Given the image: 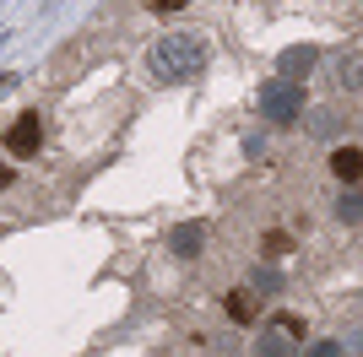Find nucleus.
I'll use <instances>...</instances> for the list:
<instances>
[{
	"label": "nucleus",
	"instance_id": "1",
	"mask_svg": "<svg viewBox=\"0 0 363 357\" xmlns=\"http://www.w3.org/2000/svg\"><path fill=\"white\" fill-rule=\"evenodd\" d=\"M206 60H212V44H206V33H163L157 44H152L147 65L157 81L168 87H179V81H196L206 71Z\"/></svg>",
	"mask_w": 363,
	"mask_h": 357
},
{
	"label": "nucleus",
	"instance_id": "2",
	"mask_svg": "<svg viewBox=\"0 0 363 357\" xmlns=\"http://www.w3.org/2000/svg\"><path fill=\"white\" fill-rule=\"evenodd\" d=\"M298 108H303V81H288V76L266 81V92H260V114L272 119V125H293Z\"/></svg>",
	"mask_w": 363,
	"mask_h": 357
},
{
	"label": "nucleus",
	"instance_id": "3",
	"mask_svg": "<svg viewBox=\"0 0 363 357\" xmlns=\"http://www.w3.org/2000/svg\"><path fill=\"white\" fill-rule=\"evenodd\" d=\"M38 147H44V119L28 108V114L11 119V130H6V152H11V157H33Z\"/></svg>",
	"mask_w": 363,
	"mask_h": 357
},
{
	"label": "nucleus",
	"instance_id": "4",
	"mask_svg": "<svg viewBox=\"0 0 363 357\" xmlns=\"http://www.w3.org/2000/svg\"><path fill=\"white\" fill-rule=\"evenodd\" d=\"M223 309L233 325H250V319H260V293L255 287H233V293L223 298Z\"/></svg>",
	"mask_w": 363,
	"mask_h": 357
},
{
	"label": "nucleus",
	"instance_id": "5",
	"mask_svg": "<svg viewBox=\"0 0 363 357\" xmlns=\"http://www.w3.org/2000/svg\"><path fill=\"white\" fill-rule=\"evenodd\" d=\"M331 174H336V184H363V147H336Z\"/></svg>",
	"mask_w": 363,
	"mask_h": 357
},
{
	"label": "nucleus",
	"instance_id": "6",
	"mask_svg": "<svg viewBox=\"0 0 363 357\" xmlns=\"http://www.w3.org/2000/svg\"><path fill=\"white\" fill-rule=\"evenodd\" d=\"M201 244H206V222H184V227H174V238H168V249L179 254V260H196Z\"/></svg>",
	"mask_w": 363,
	"mask_h": 357
},
{
	"label": "nucleus",
	"instance_id": "7",
	"mask_svg": "<svg viewBox=\"0 0 363 357\" xmlns=\"http://www.w3.org/2000/svg\"><path fill=\"white\" fill-rule=\"evenodd\" d=\"M336 81L347 92H363V55H342L336 60Z\"/></svg>",
	"mask_w": 363,
	"mask_h": 357
},
{
	"label": "nucleus",
	"instance_id": "8",
	"mask_svg": "<svg viewBox=\"0 0 363 357\" xmlns=\"http://www.w3.org/2000/svg\"><path fill=\"white\" fill-rule=\"evenodd\" d=\"M315 49H288V55H282V76H288V81H298L303 71H309V65H315Z\"/></svg>",
	"mask_w": 363,
	"mask_h": 357
},
{
	"label": "nucleus",
	"instance_id": "9",
	"mask_svg": "<svg viewBox=\"0 0 363 357\" xmlns=\"http://www.w3.org/2000/svg\"><path fill=\"white\" fill-rule=\"evenodd\" d=\"M272 330H282L288 341H303V319H298V314H288V309L272 314Z\"/></svg>",
	"mask_w": 363,
	"mask_h": 357
},
{
	"label": "nucleus",
	"instance_id": "10",
	"mask_svg": "<svg viewBox=\"0 0 363 357\" xmlns=\"http://www.w3.org/2000/svg\"><path fill=\"white\" fill-rule=\"evenodd\" d=\"M293 346H298V341H288L282 330H266V341H260V357H288Z\"/></svg>",
	"mask_w": 363,
	"mask_h": 357
},
{
	"label": "nucleus",
	"instance_id": "11",
	"mask_svg": "<svg viewBox=\"0 0 363 357\" xmlns=\"http://www.w3.org/2000/svg\"><path fill=\"white\" fill-rule=\"evenodd\" d=\"M288 249H293V238H288V233H266V238H260V254H266V260H282Z\"/></svg>",
	"mask_w": 363,
	"mask_h": 357
},
{
	"label": "nucleus",
	"instance_id": "12",
	"mask_svg": "<svg viewBox=\"0 0 363 357\" xmlns=\"http://www.w3.org/2000/svg\"><path fill=\"white\" fill-rule=\"evenodd\" d=\"M336 217H342V222H363V195H342V200H336Z\"/></svg>",
	"mask_w": 363,
	"mask_h": 357
},
{
	"label": "nucleus",
	"instance_id": "13",
	"mask_svg": "<svg viewBox=\"0 0 363 357\" xmlns=\"http://www.w3.org/2000/svg\"><path fill=\"white\" fill-rule=\"evenodd\" d=\"M190 0H152V11H184Z\"/></svg>",
	"mask_w": 363,
	"mask_h": 357
},
{
	"label": "nucleus",
	"instance_id": "14",
	"mask_svg": "<svg viewBox=\"0 0 363 357\" xmlns=\"http://www.w3.org/2000/svg\"><path fill=\"white\" fill-rule=\"evenodd\" d=\"M309 357H336V346H331V341H320V346H315Z\"/></svg>",
	"mask_w": 363,
	"mask_h": 357
}]
</instances>
